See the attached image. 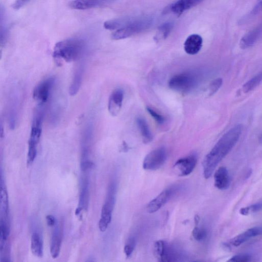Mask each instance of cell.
Returning <instances> with one entry per match:
<instances>
[{
	"label": "cell",
	"mask_w": 262,
	"mask_h": 262,
	"mask_svg": "<svg viewBox=\"0 0 262 262\" xmlns=\"http://www.w3.org/2000/svg\"><path fill=\"white\" fill-rule=\"evenodd\" d=\"M124 92L120 89H116L111 94L108 102V110L113 116H118L123 103Z\"/></svg>",
	"instance_id": "cell-13"
},
{
	"label": "cell",
	"mask_w": 262,
	"mask_h": 262,
	"mask_svg": "<svg viewBox=\"0 0 262 262\" xmlns=\"http://www.w3.org/2000/svg\"><path fill=\"white\" fill-rule=\"evenodd\" d=\"M1 208L4 214V218L7 219L8 211V195L5 188L3 187L2 184L1 186Z\"/></svg>",
	"instance_id": "cell-29"
},
{
	"label": "cell",
	"mask_w": 262,
	"mask_h": 262,
	"mask_svg": "<svg viewBox=\"0 0 262 262\" xmlns=\"http://www.w3.org/2000/svg\"><path fill=\"white\" fill-rule=\"evenodd\" d=\"M174 193V189L172 188L165 189L148 204L147 206V212L150 214L157 212L166 205Z\"/></svg>",
	"instance_id": "cell-11"
},
{
	"label": "cell",
	"mask_w": 262,
	"mask_h": 262,
	"mask_svg": "<svg viewBox=\"0 0 262 262\" xmlns=\"http://www.w3.org/2000/svg\"><path fill=\"white\" fill-rule=\"evenodd\" d=\"M93 164L88 161H84L81 165V168L83 171H86L91 169L93 166Z\"/></svg>",
	"instance_id": "cell-36"
},
{
	"label": "cell",
	"mask_w": 262,
	"mask_h": 262,
	"mask_svg": "<svg viewBox=\"0 0 262 262\" xmlns=\"http://www.w3.org/2000/svg\"><path fill=\"white\" fill-rule=\"evenodd\" d=\"M252 257L251 256L246 254L237 255L233 256L228 260L229 262H245L251 261Z\"/></svg>",
	"instance_id": "cell-34"
},
{
	"label": "cell",
	"mask_w": 262,
	"mask_h": 262,
	"mask_svg": "<svg viewBox=\"0 0 262 262\" xmlns=\"http://www.w3.org/2000/svg\"><path fill=\"white\" fill-rule=\"evenodd\" d=\"M55 79L48 78L38 84L33 91V98L37 103L43 105L46 103L55 83Z\"/></svg>",
	"instance_id": "cell-7"
},
{
	"label": "cell",
	"mask_w": 262,
	"mask_h": 262,
	"mask_svg": "<svg viewBox=\"0 0 262 262\" xmlns=\"http://www.w3.org/2000/svg\"><path fill=\"white\" fill-rule=\"evenodd\" d=\"M31 0H16L12 5V8L16 10H19L26 5Z\"/></svg>",
	"instance_id": "cell-35"
},
{
	"label": "cell",
	"mask_w": 262,
	"mask_h": 262,
	"mask_svg": "<svg viewBox=\"0 0 262 262\" xmlns=\"http://www.w3.org/2000/svg\"><path fill=\"white\" fill-rule=\"evenodd\" d=\"M262 83V72H261L243 86L242 91L245 93L250 92L256 89Z\"/></svg>",
	"instance_id": "cell-23"
},
{
	"label": "cell",
	"mask_w": 262,
	"mask_h": 262,
	"mask_svg": "<svg viewBox=\"0 0 262 262\" xmlns=\"http://www.w3.org/2000/svg\"><path fill=\"white\" fill-rule=\"evenodd\" d=\"M262 210V201L248 207L241 208L240 213L243 216H247Z\"/></svg>",
	"instance_id": "cell-28"
},
{
	"label": "cell",
	"mask_w": 262,
	"mask_h": 262,
	"mask_svg": "<svg viewBox=\"0 0 262 262\" xmlns=\"http://www.w3.org/2000/svg\"><path fill=\"white\" fill-rule=\"evenodd\" d=\"M136 123L143 142L144 143L151 142L153 140V137L147 122L142 118H138Z\"/></svg>",
	"instance_id": "cell-21"
},
{
	"label": "cell",
	"mask_w": 262,
	"mask_h": 262,
	"mask_svg": "<svg viewBox=\"0 0 262 262\" xmlns=\"http://www.w3.org/2000/svg\"><path fill=\"white\" fill-rule=\"evenodd\" d=\"M242 127L238 125L225 133L204 158L202 166L204 177L210 178L216 168L235 146L242 134Z\"/></svg>",
	"instance_id": "cell-1"
},
{
	"label": "cell",
	"mask_w": 262,
	"mask_h": 262,
	"mask_svg": "<svg viewBox=\"0 0 262 262\" xmlns=\"http://www.w3.org/2000/svg\"><path fill=\"white\" fill-rule=\"evenodd\" d=\"M115 200L116 194L113 192H108L104 205L102 208L101 218L98 224L99 228L102 232L107 230L111 222Z\"/></svg>",
	"instance_id": "cell-9"
},
{
	"label": "cell",
	"mask_w": 262,
	"mask_h": 262,
	"mask_svg": "<svg viewBox=\"0 0 262 262\" xmlns=\"http://www.w3.org/2000/svg\"><path fill=\"white\" fill-rule=\"evenodd\" d=\"M62 245V234L61 229L56 227L52 234L51 245L50 254L53 259L59 257Z\"/></svg>",
	"instance_id": "cell-20"
},
{
	"label": "cell",
	"mask_w": 262,
	"mask_h": 262,
	"mask_svg": "<svg viewBox=\"0 0 262 262\" xmlns=\"http://www.w3.org/2000/svg\"><path fill=\"white\" fill-rule=\"evenodd\" d=\"M85 67L81 65L76 70L74 76L73 77L71 85L69 87V94L71 96H75L79 92L84 78Z\"/></svg>",
	"instance_id": "cell-18"
},
{
	"label": "cell",
	"mask_w": 262,
	"mask_h": 262,
	"mask_svg": "<svg viewBox=\"0 0 262 262\" xmlns=\"http://www.w3.org/2000/svg\"><path fill=\"white\" fill-rule=\"evenodd\" d=\"M5 13L2 8L1 9V32H0V41H1V46L5 44L8 36V29L6 25Z\"/></svg>",
	"instance_id": "cell-26"
},
{
	"label": "cell",
	"mask_w": 262,
	"mask_h": 262,
	"mask_svg": "<svg viewBox=\"0 0 262 262\" xmlns=\"http://www.w3.org/2000/svg\"><path fill=\"white\" fill-rule=\"evenodd\" d=\"M46 221L49 226H53L55 224V219L52 215H48L46 216Z\"/></svg>",
	"instance_id": "cell-37"
},
{
	"label": "cell",
	"mask_w": 262,
	"mask_h": 262,
	"mask_svg": "<svg viewBox=\"0 0 262 262\" xmlns=\"http://www.w3.org/2000/svg\"><path fill=\"white\" fill-rule=\"evenodd\" d=\"M147 110L152 117L158 124L162 125L165 123V119L163 116L159 114L150 107H147Z\"/></svg>",
	"instance_id": "cell-33"
},
{
	"label": "cell",
	"mask_w": 262,
	"mask_h": 262,
	"mask_svg": "<svg viewBox=\"0 0 262 262\" xmlns=\"http://www.w3.org/2000/svg\"><path fill=\"white\" fill-rule=\"evenodd\" d=\"M194 220H195V224H196V226H197L198 224L199 223V221H200V217H199V216H198V215L195 216V218H194Z\"/></svg>",
	"instance_id": "cell-40"
},
{
	"label": "cell",
	"mask_w": 262,
	"mask_h": 262,
	"mask_svg": "<svg viewBox=\"0 0 262 262\" xmlns=\"http://www.w3.org/2000/svg\"><path fill=\"white\" fill-rule=\"evenodd\" d=\"M203 45V39L198 35H192L185 40L184 49L186 53L195 55L201 49Z\"/></svg>",
	"instance_id": "cell-16"
},
{
	"label": "cell",
	"mask_w": 262,
	"mask_h": 262,
	"mask_svg": "<svg viewBox=\"0 0 262 262\" xmlns=\"http://www.w3.org/2000/svg\"><path fill=\"white\" fill-rule=\"evenodd\" d=\"M223 84V80L221 78H218L214 80L210 84L208 88L209 96L214 95L220 89Z\"/></svg>",
	"instance_id": "cell-31"
},
{
	"label": "cell",
	"mask_w": 262,
	"mask_h": 262,
	"mask_svg": "<svg viewBox=\"0 0 262 262\" xmlns=\"http://www.w3.org/2000/svg\"><path fill=\"white\" fill-rule=\"evenodd\" d=\"M197 161V156L196 154H191L178 160L174 167L178 172L179 176H186L193 172Z\"/></svg>",
	"instance_id": "cell-10"
},
{
	"label": "cell",
	"mask_w": 262,
	"mask_h": 262,
	"mask_svg": "<svg viewBox=\"0 0 262 262\" xmlns=\"http://www.w3.org/2000/svg\"><path fill=\"white\" fill-rule=\"evenodd\" d=\"M193 238L198 242L205 241L208 236V232L205 228L196 226L192 231Z\"/></svg>",
	"instance_id": "cell-30"
},
{
	"label": "cell",
	"mask_w": 262,
	"mask_h": 262,
	"mask_svg": "<svg viewBox=\"0 0 262 262\" xmlns=\"http://www.w3.org/2000/svg\"><path fill=\"white\" fill-rule=\"evenodd\" d=\"M8 235L9 229L6 219L1 218L0 223V245H1V252L5 248Z\"/></svg>",
	"instance_id": "cell-24"
},
{
	"label": "cell",
	"mask_w": 262,
	"mask_h": 262,
	"mask_svg": "<svg viewBox=\"0 0 262 262\" xmlns=\"http://www.w3.org/2000/svg\"><path fill=\"white\" fill-rule=\"evenodd\" d=\"M197 80L191 73L185 72L174 76L169 81L170 88L180 93H187L195 88Z\"/></svg>",
	"instance_id": "cell-5"
},
{
	"label": "cell",
	"mask_w": 262,
	"mask_h": 262,
	"mask_svg": "<svg viewBox=\"0 0 262 262\" xmlns=\"http://www.w3.org/2000/svg\"><path fill=\"white\" fill-rule=\"evenodd\" d=\"M167 153L164 148L152 151L145 157L143 168L145 170L156 171L162 168L166 162Z\"/></svg>",
	"instance_id": "cell-6"
},
{
	"label": "cell",
	"mask_w": 262,
	"mask_h": 262,
	"mask_svg": "<svg viewBox=\"0 0 262 262\" xmlns=\"http://www.w3.org/2000/svg\"><path fill=\"white\" fill-rule=\"evenodd\" d=\"M152 24L149 19H141L130 21L122 28L119 29L111 35L114 40H120L128 38L147 30Z\"/></svg>",
	"instance_id": "cell-3"
},
{
	"label": "cell",
	"mask_w": 262,
	"mask_h": 262,
	"mask_svg": "<svg viewBox=\"0 0 262 262\" xmlns=\"http://www.w3.org/2000/svg\"><path fill=\"white\" fill-rule=\"evenodd\" d=\"M111 0H73L69 4V7L76 10H87L104 6Z\"/></svg>",
	"instance_id": "cell-12"
},
{
	"label": "cell",
	"mask_w": 262,
	"mask_h": 262,
	"mask_svg": "<svg viewBox=\"0 0 262 262\" xmlns=\"http://www.w3.org/2000/svg\"><path fill=\"white\" fill-rule=\"evenodd\" d=\"M31 250L34 255L39 258L42 257L43 255V242L38 233L35 232L32 235Z\"/></svg>",
	"instance_id": "cell-22"
},
{
	"label": "cell",
	"mask_w": 262,
	"mask_h": 262,
	"mask_svg": "<svg viewBox=\"0 0 262 262\" xmlns=\"http://www.w3.org/2000/svg\"><path fill=\"white\" fill-rule=\"evenodd\" d=\"M173 28L171 23H166L158 28L157 33L154 39L157 42L166 39L170 34Z\"/></svg>",
	"instance_id": "cell-25"
},
{
	"label": "cell",
	"mask_w": 262,
	"mask_h": 262,
	"mask_svg": "<svg viewBox=\"0 0 262 262\" xmlns=\"http://www.w3.org/2000/svg\"><path fill=\"white\" fill-rule=\"evenodd\" d=\"M129 21L123 19L109 20L104 23V26L108 30H118L125 26Z\"/></svg>",
	"instance_id": "cell-27"
},
{
	"label": "cell",
	"mask_w": 262,
	"mask_h": 262,
	"mask_svg": "<svg viewBox=\"0 0 262 262\" xmlns=\"http://www.w3.org/2000/svg\"><path fill=\"white\" fill-rule=\"evenodd\" d=\"M262 235V226H256L241 233L230 240V244L232 246L238 247L253 238Z\"/></svg>",
	"instance_id": "cell-14"
},
{
	"label": "cell",
	"mask_w": 262,
	"mask_h": 262,
	"mask_svg": "<svg viewBox=\"0 0 262 262\" xmlns=\"http://www.w3.org/2000/svg\"><path fill=\"white\" fill-rule=\"evenodd\" d=\"M215 186L220 190H226L230 185V177L227 169L224 167L218 169L214 174Z\"/></svg>",
	"instance_id": "cell-15"
},
{
	"label": "cell",
	"mask_w": 262,
	"mask_h": 262,
	"mask_svg": "<svg viewBox=\"0 0 262 262\" xmlns=\"http://www.w3.org/2000/svg\"><path fill=\"white\" fill-rule=\"evenodd\" d=\"M262 9V0H257V4L254 8L253 13H255Z\"/></svg>",
	"instance_id": "cell-38"
},
{
	"label": "cell",
	"mask_w": 262,
	"mask_h": 262,
	"mask_svg": "<svg viewBox=\"0 0 262 262\" xmlns=\"http://www.w3.org/2000/svg\"><path fill=\"white\" fill-rule=\"evenodd\" d=\"M86 47V44L81 39H69L56 44L53 56L57 64L61 61L67 63L75 62L81 59Z\"/></svg>",
	"instance_id": "cell-2"
},
{
	"label": "cell",
	"mask_w": 262,
	"mask_h": 262,
	"mask_svg": "<svg viewBox=\"0 0 262 262\" xmlns=\"http://www.w3.org/2000/svg\"><path fill=\"white\" fill-rule=\"evenodd\" d=\"M262 33V27H258L247 33L241 39L240 46L241 49H245L254 45L260 38Z\"/></svg>",
	"instance_id": "cell-17"
},
{
	"label": "cell",
	"mask_w": 262,
	"mask_h": 262,
	"mask_svg": "<svg viewBox=\"0 0 262 262\" xmlns=\"http://www.w3.org/2000/svg\"><path fill=\"white\" fill-rule=\"evenodd\" d=\"M136 245V240L134 238H130L126 242L124 247V253L129 258L132 256Z\"/></svg>",
	"instance_id": "cell-32"
},
{
	"label": "cell",
	"mask_w": 262,
	"mask_h": 262,
	"mask_svg": "<svg viewBox=\"0 0 262 262\" xmlns=\"http://www.w3.org/2000/svg\"><path fill=\"white\" fill-rule=\"evenodd\" d=\"M154 253L158 261L163 262L177 261L180 257L175 250L162 240L155 243Z\"/></svg>",
	"instance_id": "cell-8"
},
{
	"label": "cell",
	"mask_w": 262,
	"mask_h": 262,
	"mask_svg": "<svg viewBox=\"0 0 262 262\" xmlns=\"http://www.w3.org/2000/svg\"><path fill=\"white\" fill-rule=\"evenodd\" d=\"M43 114L38 111L33 121L30 139L28 141V152L27 161L33 163L37 156V147L39 144L42 132Z\"/></svg>",
	"instance_id": "cell-4"
},
{
	"label": "cell",
	"mask_w": 262,
	"mask_h": 262,
	"mask_svg": "<svg viewBox=\"0 0 262 262\" xmlns=\"http://www.w3.org/2000/svg\"><path fill=\"white\" fill-rule=\"evenodd\" d=\"M203 1L204 0H178L171 5L170 9L174 13L179 15L185 10L196 6Z\"/></svg>",
	"instance_id": "cell-19"
},
{
	"label": "cell",
	"mask_w": 262,
	"mask_h": 262,
	"mask_svg": "<svg viewBox=\"0 0 262 262\" xmlns=\"http://www.w3.org/2000/svg\"><path fill=\"white\" fill-rule=\"evenodd\" d=\"M129 150V147L126 143H124L122 145L121 151L124 152H126Z\"/></svg>",
	"instance_id": "cell-39"
}]
</instances>
